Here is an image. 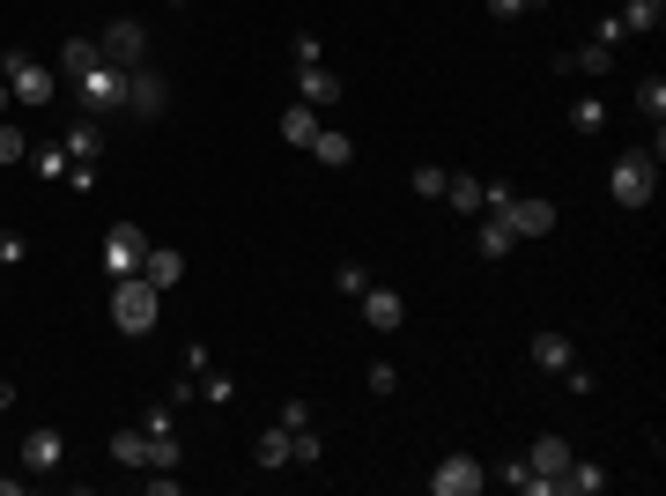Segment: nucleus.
Listing matches in <instances>:
<instances>
[{
    "label": "nucleus",
    "instance_id": "nucleus-38",
    "mask_svg": "<svg viewBox=\"0 0 666 496\" xmlns=\"http://www.w3.org/2000/svg\"><path fill=\"white\" fill-rule=\"evenodd\" d=\"M8 104H15V97H8V82H0V119H8Z\"/></svg>",
    "mask_w": 666,
    "mask_h": 496
},
{
    "label": "nucleus",
    "instance_id": "nucleus-10",
    "mask_svg": "<svg viewBox=\"0 0 666 496\" xmlns=\"http://www.w3.org/2000/svg\"><path fill=\"white\" fill-rule=\"evenodd\" d=\"M296 97H304L311 112H333V104H341V75H333L326 60H311V67H296Z\"/></svg>",
    "mask_w": 666,
    "mask_h": 496
},
{
    "label": "nucleus",
    "instance_id": "nucleus-16",
    "mask_svg": "<svg viewBox=\"0 0 666 496\" xmlns=\"http://www.w3.org/2000/svg\"><path fill=\"white\" fill-rule=\"evenodd\" d=\"M534 364H541V371H563V364H578V348H571V333L541 327V333H534Z\"/></svg>",
    "mask_w": 666,
    "mask_h": 496
},
{
    "label": "nucleus",
    "instance_id": "nucleus-4",
    "mask_svg": "<svg viewBox=\"0 0 666 496\" xmlns=\"http://www.w3.org/2000/svg\"><path fill=\"white\" fill-rule=\"evenodd\" d=\"M0 82H8V97H15V104H30V112H44V104H52V67H44V60H30V52H8V60H0Z\"/></svg>",
    "mask_w": 666,
    "mask_h": 496
},
{
    "label": "nucleus",
    "instance_id": "nucleus-5",
    "mask_svg": "<svg viewBox=\"0 0 666 496\" xmlns=\"http://www.w3.org/2000/svg\"><path fill=\"white\" fill-rule=\"evenodd\" d=\"M141 259H149V230H141V222H112V230H104V267H112V282H119V275H141Z\"/></svg>",
    "mask_w": 666,
    "mask_h": 496
},
{
    "label": "nucleus",
    "instance_id": "nucleus-3",
    "mask_svg": "<svg viewBox=\"0 0 666 496\" xmlns=\"http://www.w3.org/2000/svg\"><path fill=\"white\" fill-rule=\"evenodd\" d=\"M75 97H82L89 119H119L126 112V67H112V60L82 67V75H75Z\"/></svg>",
    "mask_w": 666,
    "mask_h": 496
},
{
    "label": "nucleus",
    "instance_id": "nucleus-34",
    "mask_svg": "<svg viewBox=\"0 0 666 496\" xmlns=\"http://www.w3.org/2000/svg\"><path fill=\"white\" fill-rule=\"evenodd\" d=\"M333 282H341V290H348V296H363V290H371V275H363V267H356V259H348V267H341V275H333Z\"/></svg>",
    "mask_w": 666,
    "mask_h": 496
},
{
    "label": "nucleus",
    "instance_id": "nucleus-32",
    "mask_svg": "<svg viewBox=\"0 0 666 496\" xmlns=\"http://www.w3.org/2000/svg\"><path fill=\"white\" fill-rule=\"evenodd\" d=\"M30 164H38L44 178H67V149H30Z\"/></svg>",
    "mask_w": 666,
    "mask_h": 496
},
{
    "label": "nucleus",
    "instance_id": "nucleus-37",
    "mask_svg": "<svg viewBox=\"0 0 666 496\" xmlns=\"http://www.w3.org/2000/svg\"><path fill=\"white\" fill-rule=\"evenodd\" d=\"M8 408H15V385H8V378H0V415H8Z\"/></svg>",
    "mask_w": 666,
    "mask_h": 496
},
{
    "label": "nucleus",
    "instance_id": "nucleus-28",
    "mask_svg": "<svg viewBox=\"0 0 666 496\" xmlns=\"http://www.w3.org/2000/svg\"><path fill=\"white\" fill-rule=\"evenodd\" d=\"M23 156H30L23 126H15V119H0V170H8V164H23Z\"/></svg>",
    "mask_w": 666,
    "mask_h": 496
},
{
    "label": "nucleus",
    "instance_id": "nucleus-23",
    "mask_svg": "<svg viewBox=\"0 0 666 496\" xmlns=\"http://www.w3.org/2000/svg\"><path fill=\"white\" fill-rule=\"evenodd\" d=\"M252 459H259V467H290V430H282V422L259 430V437H252Z\"/></svg>",
    "mask_w": 666,
    "mask_h": 496
},
{
    "label": "nucleus",
    "instance_id": "nucleus-12",
    "mask_svg": "<svg viewBox=\"0 0 666 496\" xmlns=\"http://www.w3.org/2000/svg\"><path fill=\"white\" fill-rule=\"evenodd\" d=\"M400 319H408L400 290H377V282H371V290H363V327H371V333H393Z\"/></svg>",
    "mask_w": 666,
    "mask_h": 496
},
{
    "label": "nucleus",
    "instance_id": "nucleus-11",
    "mask_svg": "<svg viewBox=\"0 0 666 496\" xmlns=\"http://www.w3.org/2000/svg\"><path fill=\"white\" fill-rule=\"evenodd\" d=\"M60 459H67V437H60V430H30V437H23V467H30V474H52V467H60Z\"/></svg>",
    "mask_w": 666,
    "mask_h": 496
},
{
    "label": "nucleus",
    "instance_id": "nucleus-40",
    "mask_svg": "<svg viewBox=\"0 0 666 496\" xmlns=\"http://www.w3.org/2000/svg\"><path fill=\"white\" fill-rule=\"evenodd\" d=\"M170 8H178V0H170Z\"/></svg>",
    "mask_w": 666,
    "mask_h": 496
},
{
    "label": "nucleus",
    "instance_id": "nucleus-24",
    "mask_svg": "<svg viewBox=\"0 0 666 496\" xmlns=\"http://www.w3.org/2000/svg\"><path fill=\"white\" fill-rule=\"evenodd\" d=\"M445 201H452L459 215H474V207H482V178H474V170H452V178H445Z\"/></svg>",
    "mask_w": 666,
    "mask_h": 496
},
{
    "label": "nucleus",
    "instance_id": "nucleus-35",
    "mask_svg": "<svg viewBox=\"0 0 666 496\" xmlns=\"http://www.w3.org/2000/svg\"><path fill=\"white\" fill-rule=\"evenodd\" d=\"M274 422H282V430H304V422H311V408H304V400H282V415H274Z\"/></svg>",
    "mask_w": 666,
    "mask_h": 496
},
{
    "label": "nucleus",
    "instance_id": "nucleus-17",
    "mask_svg": "<svg viewBox=\"0 0 666 496\" xmlns=\"http://www.w3.org/2000/svg\"><path fill=\"white\" fill-rule=\"evenodd\" d=\"M311 156H319V164H326V170H348V164H356V141H348L341 126H319V141H311Z\"/></svg>",
    "mask_w": 666,
    "mask_h": 496
},
{
    "label": "nucleus",
    "instance_id": "nucleus-25",
    "mask_svg": "<svg viewBox=\"0 0 666 496\" xmlns=\"http://www.w3.org/2000/svg\"><path fill=\"white\" fill-rule=\"evenodd\" d=\"M319 459H326V437H319L311 422H304V430H290V467H319Z\"/></svg>",
    "mask_w": 666,
    "mask_h": 496
},
{
    "label": "nucleus",
    "instance_id": "nucleus-29",
    "mask_svg": "<svg viewBox=\"0 0 666 496\" xmlns=\"http://www.w3.org/2000/svg\"><path fill=\"white\" fill-rule=\"evenodd\" d=\"M503 482H511L518 496H548V482L534 474V467H526V459H511V467H503Z\"/></svg>",
    "mask_w": 666,
    "mask_h": 496
},
{
    "label": "nucleus",
    "instance_id": "nucleus-9",
    "mask_svg": "<svg viewBox=\"0 0 666 496\" xmlns=\"http://www.w3.org/2000/svg\"><path fill=\"white\" fill-rule=\"evenodd\" d=\"M474 489H482V467L466 453H445L430 467V496H474Z\"/></svg>",
    "mask_w": 666,
    "mask_h": 496
},
{
    "label": "nucleus",
    "instance_id": "nucleus-1",
    "mask_svg": "<svg viewBox=\"0 0 666 496\" xmlns=\"http://www.w3.org/2000/svg\"><path fill=\"white\" fill-rule=\"evenodd\" d=\"M156 311H164V290H156L149 275H119V290H112V327L119 333H149Z\"/></svg>",
    "mask_w": 666,
    "mask_h": 496
},
{
    "label": "nucleus",
    "instance_id": "nucleus-8",
    "mask_svg": "<svg viewBox=\"0 0 666 496\" xmlns=\"http://www.w3.org/2000/svg\"><path fill=\"white\" fill-rule=\"evenodd\" d=\"M97 44H104V60H112V67H141V60H149V30H141L133 15H119Z\"/></svg>",
    "mask_w": 666,
    "mask_h": 496
},
{
    "label": "nucleus",
    "instance_id": "nucleus-7",
    "mask_svg": "<svg viewBox=\"0 0 666 496\" xmlns=\"http://www.w3.org/2000/svg\"><path fill=\"white\" fill-rule=\"evenodd\" d=\"M164 104H170V89L156 67H126V112L133 119H164Z\"/></svg>",
    "mask_w": 666,
    "mask_h": 496
},
{
    "label": "nucleus",
    "instance_id": "nucleus-39",
    "mask_svg": "<svg viewBox=\"0 0 666 496\" xmlns=\"http://www.w3.org/2000/svg\"><path fill=\"white\" fill-rule=\"evenodd\" d=\"M526 8H548V0H526Z\"/></svg>",
    "mask_w": 666,
    "mask_h": 496
},
{
    "label": "nucleus",
    "instance_id": "nucleus-15",
    "mask_svg": "<svg viewBox=\"0 0 666 496\" xmlns=\"http://www.w3.org/2000/svg\"><path fill=\"white\" fill-rule=\"evenodd\" d=\"M97 156H104V126L82 112V119L67 126V164H97Z\"/></svg>",
    "mask_w": 666,
    "mask_h": 496
},
{
    "label": "nucleus",
    "instance_id": "nucleus-27",
    "mask_svg": "<svg viewBox=\"0 0 666 496\" xmlns=\"http://www.w3.org/2000/svg\"><path fill=\"white\" fill-rule=\"evenodd\" d=\"M571 126H578V133H600V126H607V104H600V97H578V104H571Z\"/></svg>",
    "mask_w": 666,
    "mask_h": 496
},
{
    "label": "nucleus",
    "instance_id": "nucleus-31",
    "mask_svg": "<svg viewBox=\"0 0 666 496\" xmlns=\"http://www.w3.org/2000/svg\"><path fill=\"white\" fill-rule=\"evenodd\" d=\"M445 178H452V170L422 164V170H415V193H422V201H445Z\"/></svg>",
    "mask_w": 666,
    "mask_h": 496
},
{
    "label": "nucleus",
    "instance_id": "nucleus-36",
    "mask_svg": "<svg viewBox=\"0 0 666 496\" xmlns=\"http://www.w3.org/2000/svg\"><path fill=\"white\" fill-rule=\"evenodd\" d=\"M489 15H497V23H511V15H526V0H489Z\"/></svg>",
    "mask_w": 666,
    "mask_h": 496
},
{
    "label": "nucleus",
    "instance_id": "nucleus-13",
    "mask_svg": "<svg viewBox=\"0 0 666 496\" xmlns=\"http://www.w3.org/2000/svg\"><path fill=\"white\" fill-rule=\"evenodd\" d=\"M600 489H607V474H600L592 459H571V467L548 482V496H600Z\"/></svg>",
    "mask_w": 666,
    "mask_h": 496
},
{
    "label": "nucleus",
    "instance_id": "nucleus-19",
    "mask_svg": "<svg viewBox=\"0 0 666 496\" xmlns=\"http://www.w3.org/2000/svg\"><path fill=\"white\" fill-rule=\"evenodd\" d=\"M141 275H149L156 290H178V275H185V259H178V252H170V245H149V259H141Z\"/></svg>",
    "mask_w": 666,
    "mask_h": 496
},
{
    "label": "nucleus",
    "instance_id": "nucleus-6",
    "mask_svg": "<svg viewBox=\"0 0 666 496\" xmlns=\"http://www.w3.org/2000/svg\"><path fill=\"white\" fill-rule=\"evenodd\" d=\"M497 215L518 230V238H548V230H555V201H541V193H511Z\"/></svg>",
    "mask_w": 666,
    "mask_h": 496
},
{
    "label": "nucleus",
    "instance_id": "nucleus-2",
    "mask_svg": "<svg viewBox=\"0 0 666 496\" xmlns=\"http://www.w3.org/2000/svg\"><path fill=\"white\" fill-rule=\"evenodd\" d=\"M652 186H659V156H652V149H629V156H615V170H607V193H615V207H652Z\"/></svg>",
    "mask_w": 666,
    "mask_h": 496
},
{
    "label": "nucleus",
    "instance_id": "nucleus-18",
    "mask_svg": "<svg viewBox=\"0 0 666 496\" xmlns=\"http://www.w3.org/2000/svg\"><path fill=\"white\" fill-rule=\"evenodd\" d=\"M319 112H311V104H290V112H282V141H290V149H311V141H319Z\"/></svg>",
    "mask_w": 666,
    "mask_h": 496
},
{
    "label": "nucleus",
    "instance_id": "nucleus-26",
    "mask_svg": "<svg viewBox=\"0 0 666 496\" xmlns=\"http://www.w3.org/2000/svg\"><path fill=\"white\" fill-rule=\"evenodd\" d=\"M666 23V0H629L623 8V30H659Z\"/></svg>",
    "mask_w": 666,
    "mask_h": 496
},
{
    "label": "nucleus",
    "instance_id": "nucleus-21",
    "mask_svg": "<svg viewBox=\"0 0 666 496\" xmlns=\"http://www.w3.org/2000/svg\"><path fill=\"white\" fill-rule=\"evenodd\" d=\"M526 467H534L541 482H555V474L571 467V445H563V437H534V459H526Z\"/></svg>",
    "mask_w": 666,
    "mask_h": 496
},
{
    "label": "nucleus",
    "instance_id": "nucleus-20",
    "mask_svg": "<svg viewBox=\"0 0 666 496\" xmlns=\"http://www.w3.org/2000/svg\"><path fill=\"white\" fill-rule=\"evenodd\" d=\"M112 459H119V467H149V430H141V422L112 430Z\"/></svg>",
    "mask_w": 666,
    "mask_h": 496
},
{
    "label": "nucleus",
    "instance_id": "nucleus-30",
    "mask_svg": "<svg viewBox=\"0 0 666 496\" xmlns=\"http://www.w3.org/2000/svg\"><path fill=\"white\" fill-rule=\"evenodd\" d=\"M637 112H644V119H659V112H666V82H659V75L637 82Z\"/></svg>",
    "mask_w": 666,
    "mask_h": 496
},
{
    "label": "nucleus",
    "instance_id": "nucleus-14",
    "mask_svg": "<svg viewBox=\"0 0 666 496\" xmlns=\"http://www.w3.org/2000/svg\"><path fill=\"white\" fill-rule=\"evenodd\" d=\"M511 245H518V230L503 222L497 207H482V230H474V252H482V259H503Z\"/></svg>",
    "mask_w": 666,
    "mask_h": 496
},
{
    "label": "nucleus",
    "instance_id": "nucleus-33",
    "mask_svg": "<svg viewBox=\"0 0 666 496\" xmlns=\"http://www.w3.org/2000/svg\"><path fill=\"white\" fill-rule=\"evenodd\" d=\"M563 67H585V75H607V67H615V52H600V44H592V52H578V60H563Z\"/></svg>",
    "mask_w": 666,
    "mask_h": 496
},
{
    "label": "nucleus",
    "instance_id": "nucleus-22",
    "mask_svg": "<svg viewBox=\"0 0 666 496\" xmlns=\"http://www.w3.org/2000/svg\"><path fill=\"white\" fill-rule=\"evenodd\" d=\"M97 60H104V44H97V38H67V44H60V75H67V82H75L82 67H97Z\"/></svg>",
    "mask_w": 666,
    "mask_h": 496
}]
</instances>
